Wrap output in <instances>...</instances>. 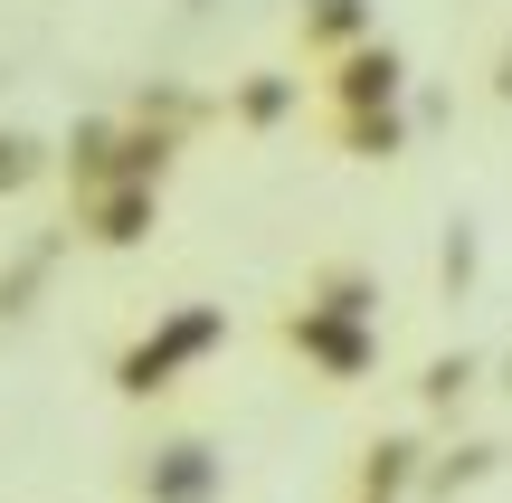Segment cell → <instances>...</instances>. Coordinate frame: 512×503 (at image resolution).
I'll return each instance as SVG.
<instances>
[{"label":"cell","instance_id":"obj_1","mask_svg":"<svg viewBox=\"0 0 512 503\" xmlns=\"http://www.w3.org/2000/svg\"><path fill=\"white\" fill-rule=\"evenodd\" d=\"M152 228V190H105V200H86V238L95 247H133Z\"/></svg>","mask_w":512,"mask_h":503},{"label":"cell","instance_id":"obj_2","mask_svg":"<svg viewBox=\"0 0 512 503\" xmlns=\"http://www.w3.org/2000/svg\"><path fill=\"white\" fill-rule=\"evenodd\" d=\"M38 171H48V152H38L29 133H0V200H10V190H29Z\"/></svg>","mask_w":512,"mask_h":503}]
</instances>
